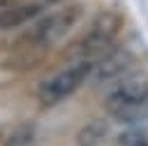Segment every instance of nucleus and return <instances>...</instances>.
Returning a JSON list of instances; mask_svg holds the SVG:
<instances>
[{
	"label": "nucleus",
	"instance_id": "obj_2",
	"mask_svg": "<svg viewBox=\"0 0 148 146\" xmlns=\"http://www.w3.org/2000/svg\"><path fill=\"white\" fill-rule=\"evenodd\" d=\"M120 28H123V16L118 12H113V9L99 12L92 19V23L86 30V35L74 44L76 56L81 60H90V63L104 58L113 49V42L118 37Z\"/></svg>",
	"mask_w": 148,
	"mask_h": 146
},
{
	"label": "nucleus",
	"instance_id": "obj_3",
	"mask_svg": "<svg viewBox=\"0 0 148 146\" xmlns=\"http://www.w3.org/2000/svg\"><path fill=\"white\" fill-rule=\"evenodd\" d=\"M92 65L95 63H90V60H79V63H74V65H69V67H65V70L46 76L39 83V88H37L39 104L49 109V107H56L62 100H67L88 79V74L92 72Z\"/></svg>",
	"mask_w": 148,
	"mask_h": 146
},
{
	"label": "nucleus",
	"instance_id": "obj_1",
	"mask_svg": "<svg viewBox=\"0 0 148 146\" xmlns=\"http://www.w3.org/2000/svg\"><path fill=\"white\" fill-rule=\"evenodd\" d=\"M104 109L120 123H139L148 118V76H130L120 81L106 95Z\"/></svg>",
	"mask_w": 148,
	"mask_h": 146
},
{
	"label": "nucleus",
	"instance_id": "obj_7",
	"mask_svg": "<svg viewBox=\"0 0 148 146\" xmlns=\"http://www.w3.org/2000/svg\"><path fill=\"white\" fill-rule=\"evenodd\" d=\"M106 134H109V123L104 118H92L76 132V144L79 146H99L106 139Z\"/></svg>",
	"mask_w": 148,
	"mask_h": 146
},
{
	"label": "nucleus",
	"instance_id": "obj_6",
	"mask_svg": "<svg viewBox=\"0 0 148 146\" xmlns=\"http://www.w3.org/2000/svg\"><path fill=\"white\" fill-rule=\"evenodd\" d=\"M130 65H132V56H130L127 49H111L104 58L97 60V79H99V81L116 79V76H120Z\"/></svg>",
	"mask_w": 148,
	"mask_h": 146
},
{
	"label": "nucleus",
	"instance_id": "obj_8",
	"mask_svg": "<svg viewBox=\"0 0 148 146\" xmlns=\"http://www.w3.org/2000/svg\"><path fill=\"white\" fill-rule=\"evenodd\" d=\"M116 141H118V146H148V127L132 123V127L123 130Z\"/></svg>",
	"mask_w": 148,
	"mask_h": 146
},
{
	"label": "nucleus",
	"instance_id": "obj_10",
	"mask_svg": "<svg viewBox=\"0 0 148 146\" xmlns=\"http://www.w3.org/2000/svg\"><path fill=\"white\" fill-rule=\"evenodd\" d=\"M46 2H56V0H46Z\"/></svg>",
	"mask_w": 148,
	"mask_h": 146
},
{
	"label": "nucleus",
	"instance_id": "obj_5",
	"mask_svg": "<svg viewBox=\"0 0 148 146\" xmlns=\"http://www.w3.org/2000/svg\"><path fill=\"white\" fill-rule=\"evenodd\" d=\"M46 2H16L0 0V28H16L25 21H32L42 14Z\"/></svg>",
	"mask_w": 148,
	"mask_h": 146
},
{
	"label": "nucleus",
	"instance_id": "obj_4",
	"mask_svg": "<svg viewBox=\"0 0 148 146\" xmlns=\"http://www.w3.org/2000/svg\"><path fill=\"white\" fill-rule=\"evenodd\" d=\"M83 14V7L81 5H67V7H60L58 12L44 16L37 28H35V35L39 37V42L44 44H53L62 37H67L72 32V28L76 25V21L81 19Z\"/></svg>",
	"mask_w": 148,
	"mask_h": 146
},
{
	"label": "nucleus",
	"instance_id": "obj_9",
	"mask_svg": "<svg viewBox=\"0 0 148 146\" xmlns=\"http://www.w3.org/2000/svg\"><path fill=\"white\" fill-rule=\"evenodd\" d=\"M35 134H37L35 123H23V125H18V127L9 134V139H7L5 146H30V144L35 141Z\"/></svg>",
	"mask_w": 148,
	"mask_h": 146
}]
</instances>
